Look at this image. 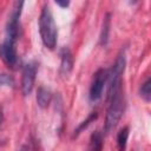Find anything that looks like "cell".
Here are the masks:
<instances>
[{
	"label": "cell",
	"instance_id": "10",
	"mask_svg": "<svg viewBox=\"0 0 151 151\" xmlns=\"http://www.w3.org/2000/svg\"><path fill=\"white\" fill-rule=\"evenodd\" d=\"M110 27H111V20H110V14H106L104 20H103V26L100 31V37H99V42L100 45L105 46L109 41V34H110Z\"/></svg>",
	"mask_w": 151,
	"mask_h": 151
},
{
	"label": "cell",
	"instance_id": "9",
	"mask_svg": "<svg viewBox=\"0 0 151 151\" xmlns=\"http://www.w3.org/2000/svg\"><path fill=\"white\" fill-rule=\"evenodd\" d=\"M103 150V134L99 131H94L90 137L88 151H101Z\"/></svg>",
	"mask_w": 151,
	"mask_h": 151
},
{
	"label": "cell",
	"instance_id": "8",
	"mask_svg": "<svg viewBox=\"0 0 151 151\" xmlns=\"http://www.w3.org/2000/svg\"><path fill=\"white\" fill-rule=\"evenodd\" d=\"M51 99H52L51 91L44 86H40L37 91V103H38L39 107L46 109L48 106V104L51 103Z\"/></svg>",
	"mask_w": 151,
	"mask_h": 151
},
{
	"label": "cell",
	"instance_id": "5",
	"mask_svg": "<svg viewBox=\"0 0 151 151\" xmlns=\"http://www.w3.org/2000/svg\"><path fill=\"white\" fill-rule=\"evenodd\" d=\"M37 70L38 65L35 61H29L24 66L21 76V92L24 96H28L32 92L35 81Z\"/></svg>",
	"mask_w": 151,
	"mask_h": 151
},
{
	"label": "cell",
	"instance_id": "2",
	"mask_svg": "<svg viewBox=\"0 0 151 151\" xmlns=\"http://www.w3.org/2000/svg\"><path fill=\"white\" fill-rule=\"evenodd\" d=\"M110 104L106 111L105 117V124H104V131L105 134H109L114 130V127L118 125L125 109V99L122 91V87L117 88L110 97Z\"/></svg>",
	"mask_w": 151,
	"mask_h": 151
},
{
	"label": "cell",
	"instance_id": "6",
	"mask_svg": "<svg viewBox=\"0 0 151 151\" xmlns=\"http://www.w3.org/2000/svg\"><path fill=\"white\" fill-rule=\"evenodd\" d=\"M107 71L104 68H99L92 78V83L90 86V99L92 101H96L98 99H100L105 84L107 81Z\"/></svg>",
	"mask_w": 151,
	"mask_h": 151
},
{
	"label": "cell",
	"instance_id": "3",
	"mask_svg": "<svg viewBox=\"0 0 151 151\" xmlns=\"http://www.w3.org/2000/svg\"><path fill=\"white\" fill-rule=\"evenodd\" d=\"M126 65V58L125 53L120 52V54L117 57L111 71L107 73V81H109V90H107V96L110 97L117 88L122 87V76L124 73Z\"/></svg>",
	"mask_w": 151,
	"mask_h": 151
},
{
	"label": "cell",
	"instance_id": "13",
	"mask_svg": "<svg viewBox=\"0 0 151 151\" xmlns=\"http://www.w3.org/2000/svg\"><path fill=\"white\" fill-rule=\"evenodd\" d=\"M139 93H140V97L145 100V101H150L151 99V79L147 78L140 86V90H139Z\"/></svg>",
	"mask_w": 151,
	"mask_h": 151
},
{
	"label": "cell",
	"instance_id": "16",
	"mask_svg": "<svg viewBox=\"0 0 151 151\" xmlns=\"http://www.w3.org/2000/svg\"><path fill=\"white\" fill-rule=\"evenodd\" d=\"M2 122H4V110H2V107L0 106V126H1Z\"/></svg>",
	"mask_w": 151,
	"mask_h": 151
},
{
	"label": "cell",
	"instance_id": "11",
	"mask_svg": "<svg viewBox=\"0 0 151 151\" xmlns=\"http://www.w3.org/2000/svg\"><path fill=\"white\" fill-rule=\"evenodd\" d=\"M129 133H130V127L129 126H124L117 134V146L119 151H124L127 144V139H129Z\"/></svg>",
	"mask_w": 151,
	"mask_h": 151
},
{
	"label": "cell",
	"instance_id": "4",
	"mask_svg": "<svg viewBox=\"0 0 151 151\" xmlns=\"http://www.w3.org/2000/svg\"><path fill=\"white\" fill-rule=\"evenodd\" d=\"M17 40L5 37V40L0 45V58L8 67L17 66L18 54H17Z\"/></svg>",
	"mask_w": 151,
	"mask_h": 151
},
{
	"label": "cell",
	"instance_id": "12",
	"mask_svg": "<svg viewBox=\"0 0 151 151\" xmlns=\"http://www.w3.org/2000/svg\"><path fill=\"white\" fill-rule=\"evenodd\" d=\"M97 117H98V113L97 112H92V113H90V116L84 120V122H81L79 125H78V127L74 130V133H73V138L74 137H78L80 133H81V131H84L92 122H94L96 119H97Z\"/></svg>",
	"mask_w": 151,
	"mask_h": 151
},
{
	"label": "cell",
	"instance_id": "1",
	"mask_svg": "<svg viewBox=\"0 0 151 151\" xmlns=\"http://www.w3.org/2000/svg\"><path fill=\"white\" fill-rule=\"evenodd\" d=\"M39 33H40L42 44L47 48L53 50L57 45L58 28L48 5H44L41 8L40 17H39Z\"/></svg>",
	"mask_w": 151,
	"mask_h": 151
},
{
	"label": "cell",
	"instance_id": "7",
	"mask_svg": "<svg viewBox=\"0 0 151 151\" xmlns=\"http://www.w3.org/2000/svg\"><path fill=\"white\" fill-rule=\"evenodd\" d=\"M61 63H60V73L63 76H68L73 67V55L70 48L64 47L60 52Z\"/></svg>",
	"mask_w": 151,
	"mask_h": 151
},
{
	"label": "cell",
	"instance_id": "17",
	"mask_svg": "<svg viewBox=\"0 0 151 151\" xmlns=\"http://www.w3.org/2000/svg\"><path fill=\"white\" fill-rule=\"evenodd\" d=\"M18 151H29V147H28L27 145H22Z\"/></svg>",
	"mask_w": 151,
	"mask_h": 151
},
{
	"label": "cell",
	"instance_id": "14",
	"mask_svg": "<svg viewBox=\"0 0 151 151\" xmlns=\"http://www.w3.org/2000/svg\"><path fill=\"white\" fill-rule=\"evenodd\" d=\"M15 84L14 81V78L7 73H0V85L2 86H9V87H13Z\"/></svg>",
	"mask_w": 151,
	"mask_h": 151
},
{
	"label": "cell",
	"instance_id": "15",
	"mask_svg": "<svg viewBox=\"0 0 151 151\" xmlns=\"http://www.w3.org/2000/svg\"><path fill=\"white\" fill-rule=\"evenodd\" d=\"M55 4L60 7H67L70 5V1H55Z\"/></svg>",
	"mask_w": 151,
	"mask_h": 151
}]
</instances>
